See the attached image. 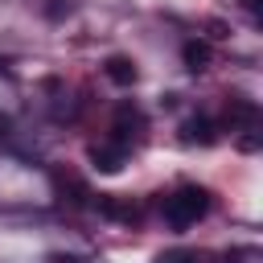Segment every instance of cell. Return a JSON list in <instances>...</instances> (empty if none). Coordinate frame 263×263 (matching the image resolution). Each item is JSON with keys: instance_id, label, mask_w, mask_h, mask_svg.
<instances>
[{"instance_id": "cell-9", "label": "cell", "mask_w": 263, "mask_h": 263, "mask_svg": "<svg viewBox=\"0 0 263 263\" xmlns=\"http://www.w3.org/2000/svg\"><path fill=\"white\" fill-rule=\"evenodd\" d=\"M4 132H8V115H0V136H4Z\"/></svg>"}, {"instance_id": "cell-5", "label": "cell", "mask_w": 263, "mask_h": 263, "mask_svg": "<svg viewBox=\"0 0 263 263\" xmlns=\"http://www.w3.org/2000/svg\"><path fill=\"white\" fill-rule=\"evenodd\" d=\"M103 74H107L115 86H132L140 70H136V62H132L127 53H111V58H107V66H103Z\"/></svg>"}, {"instance_id": "cell-1", "label": "cell", "mask_w": 263, "mask_h": 263, "mask_svg": "<svg viewBox=\"0 0 263 263\" xmlns=\"http://www.w3.org/2000/svg\"><path fill=\"white\" fill-rule=\"evenodd\" d=\"M160 214H164V222L173 230H185V226H193V222H201L210 214V193L201 185H177L173 193H164Z\"/></svg>"}, {"instance_id": "cell-8", "label": "cell", "mask_w": 263, "mask_h": 263, "mask_svg": "<svg viewBox=\"0 0 263 263\" xmlns=\"http://www.w3.org/2000/svg\"><path fill=\"white\" fill-rule=\"evenodd\" d=\"M156 263H197V251H189V247H173V251H164Z\"/></svg>"}, {"instance_id": "cell-6", "label": "cell", "mask_w": 263, "mask_h": 263, "mask_svg": "<svg viewBox=\"0 0 263 263\" xmlns=\"http://www.w3.org/2000/svg\"><path fill=\"white\" fill-rule=\"evenodd\" d=\"M99 210L107 214V218H119V222H140V205H132L127 197H115V193H103L99 197Z\"/></svg>"}, {"instance_id": "cell-4", "label": "cell", "mask_w": 263, "mask_h": 263, "mask_svg": "<svg viewBox=\"0 0 263 263\" xmlns=\"http://www.w3.org/2000/svg\"><path fill=\"white\" fill-rule=\"evenodd\" d=\"M123 160H127V152L115 144V140H99V144H90V164L99 168V173H119L123 168Z\"/></svg>"}, {"instance_id": "cell-3", "label": "cell", "mask_w": 263, "mask_h": 263, "mask_svg": "<svg viewBox=\"0 0 263 263\" xmlns=\"http://www.w3.org/2000/svg\"><path fill=\"white\" fill-rule=\"evenodd\" d=\"M181 144H201V148L218 144V123L210 115H189L181 123Z\"/></svg>"}, {"instance_id": "cell-2", "label": "cell", "mask_w": 263, "mask_h": 263, "mask_svg": "<svg viewBox=\"0 0 263 263\" xmlns=\"http://www.w3.org/2000/svg\"><path fill=\"white\" fill-rule=\"evenodd\" d=\"M144 111L136 107V103H119L115 107V119H111V132H107V140H115L123 152H132L140 140H144Z\"/></svg>"}, {"instance_id": "cell-7", "label": "cell", "mask_w": 263, "mask_h": 263, "mask_svg": "<svg viewBox=\"0 0 263 263\" xmlns=\"http://www.w3.org/2000/svg\"><path fill=\"white\" fill-rule=\"evenodd\" d=\"M210 58H214L210 41H197V37H193V41H185V45H181V62H185V70H193V74H197V70H205V66H210Z\"/></svg>"}]
</instances>
